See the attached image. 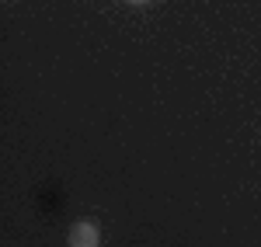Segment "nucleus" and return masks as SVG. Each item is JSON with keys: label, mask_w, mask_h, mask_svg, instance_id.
I'll use <instances>...</instances> for the list:
<instances>
[{"label": "nucleus", "mask_w": 261, "mask_h": 247, "mask_svg": "<svg viewBox=\"0 0 261 247\" xmlns=\"http://www.w3.org/2000/svg\"><path fill=\"white\" fill-rule=\"evenodd\" d=\"M66 244L70 247H101V227L94 219H77L66 230Z\"/></svg>", "instance_id": "obj_1"}, {"label": "nucleus", "mask_w": 261, "mask_h": 247, "mask_svg": "<svg viewBox=\"0 0 261 247\" xmlns=\"http://www.w3.org/2000/svg\"><path fill=\"white\" fill-rule=\"evenodd\" d=\"M125 4H136V7H143V4H153V0H125Z\"/></svg>", "instance_id": "obj_2"}]
</instances>
